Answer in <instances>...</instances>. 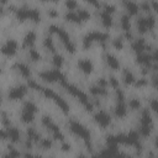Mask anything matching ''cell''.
<instances>
[{"instance_id":"8","label":"cell","mask_w":158,"mask_h":158,"mask_svg":"<svg viewBox=\"0 0 158 158\" xmlns=\"http://www.w3.org/2000/svg\"><path fill=\"white\" fill-rule=\"evenodd\" d=\"M42 123L47 127V130H48V131H51V132H52L53 138L59 139V141H62V139L64 138V136H63L62 131H60V130H59V127H58V126L52 121V118H51V117H48V116H43V117H42Z\"/></svg>"},{"instance_id":"9","label":"cell","mask_w":158,"mask_h":158,"mask_svg":"<svg viewBox=\"0 0 158 158\" xmlns=\"http://www.w3.org/2000/svg\"><path fill=\"white\" fill-rule=\"evenodd\" d=\"M154 23H156V20H154V16H152V15H149L147 17H139L137 20V28L141 33H143L147 30L153 28Z\"/></svg>"},{"instance_id":"26","label":"cell","mask_w":158,"mask_h":158,"mask_svg":"<svg viewBox=\"0 0 158 158\" xmlns=\"http://www.w3.org/2000/svg\"><path fill=\"white\" fill-rule=\"evenodd\" d=\"M65 19H67L68 21L75 22V23H80V22H81L80 19H79V16H78L77 12H74V11H68V12L65 14Z\"/></svg>"},{"instance_id":"56","label":"cell","mask_w":158,"mask_h":158,"mask_svg":"<svg viewBox=\"0 0 158 158\" xmlns=\"http://www.w3.org/2000/svg\"><path fill=\"white\" fill-rule=\"evenodd\" d=\"M35 158H42L41 156H35Z\"/></svg>"},{"instance_id":"21","label":"cell","mask_w":158,"mask_h":158,"mask_svg":"<svg viewBox=\"0 0 158 158\" xmlns=\"http://www.w3.org/2000/svg\"><path fill=\"white\" fill-rule=\"evenodd\" d=\"M7 137L10 138V141L12 142H17L20 139V131L15 127H10L7 131Z\"/></svg>"},{"instance_id":"22","label":"cell","mask_w":158,"mask_h":158,"mask_svg":"<svg viewBox=\"0 0 158 158\" xmlns=\"http://www.w3.org/2000/svg\"><path fill=\"white\" fill-rule=\"evenodd\" d=\"M123 4H125V6H126L128 14L136 15V14L138 12V5H137L136 2H133V1H125Z\"/></svg>"},{"instance_id":"2","label":"cell","mask_w":158,"mask_h":158,"mask_svg":"<svg viewBox=\"0 0 158 158\" xmlns=\"http://www.w3.org/2000/svg\"><path fill=\"white\" fill-rule=\"evenodd\" d=\"M48 31H49L51 33H57V35H58L59 40L62 41V43L64 44V47L67 48L68 52H70V53H74V52H75V44H74L73 41L70 40L69 35H68L62 27H59V26H57V25H51V26L48 27Z\"/></svg>"},{"instance_id":"25","label":"cell","mask_w":158,"mask_h":158,"mask_svg":"<svg viewBox=\"0 0 158 158\" xmlns=\"http://www.w3.org/2000/svg\"><path fill=\"white\" fill-rule=\"evenodd\" d=\"M121 27H122V30H125L126 32L130 31L131 22H130V17H128V15H122V16H121Z\"/></svg>"},{"instance_id":"18","label":"cell","mask_w":158,"mask_h":158,"mask_svg":"<svg viewBox=\"0 0 158 158\" xmlns=\"http://www.w3.org/2000/svg\"><path fill=\"white\" fill-rule=\"evenodd\" d=\"M144 48H146V42H144V40H142V38L136 40V41L132 43V49H133L136 53H138V54H141Z\"/></svg>"},{"instance_id":"13","label":"cell","mask_w":158,"mask_h":158,"mask_svg":"<svg viewBox=\"0 0 158 158\" xmlns=\"http://www.w3.org/2000/svg\"><path fill=\"white\" fill-rule=\"evenodd\" d=\"M78 67H79V69H80L81 72H84L85 74L91 73V72H93V68H94L93 62H91L90 59H86V58H84V59H79V62H78Z\"/></svg>"},{"instance_id":"32","label":"cell","mask_w":158,"mask_h":158,"mask_svg":"<svg viewBox=\"0 0 158 158\" xmlns=\"http://www.w3.org/2000/svg\"><path fill=\"white\" fill-rule=\"evenodd\" d=\"M77 15L79 16V19H80V21H81V22H83V21H85V20H88V19L90 17L89 11H88V10H85V9H79V10H78V12H77Z\"/></svg>"},{"instance_id":"16","label":"cell","mask_w":158,"mask_h":158,"mask_svg":"<svg viewBox=\"0 0 158 158\" xmlns=\"http://www.w3.org/2000/svg\"><path fill=\"white\" fill-rule=\"evenodd\" d=\"M15 69H16L22 77H25V78H28V77L31 75V70H30L28 65H26L25 63H17V64H15Z\"/></svg>"},{"instance_id":"24","label":"cell","mask_w":158,"mask_h":158,"mask_svg":"<svg viewBox=\"0 0 158 158\" xmlns=\"http://www.w3.org/2000/svg\"><path fill=\"white\" fill-rule=\"evenodd\" d=\"M100 16H101V22H102V25L105 26V27H110L111 25H112V17H111V15L110 14H106V12H101L100 14Z\"/></svg>"},{"instance_id":"49","label":"cell","mask_w":158,"mask_h":158,"mask_svg":"<svg viewBox=\"0 0 158 158\" xmlns=\"http://www.w3.org/2000/svg\"><path fill=\"white\" fill-rule=\"evenodd\" d=\"M146 83H147L146 79H139V80L136 83V85H137V86H143V85H146Z\"/></svg>"},{"instance_id":"30","label":"cell","mask_w":158,"mask_h":158,"mask_svg":"<svg viewBox=\"0 0 158 158\" xmlns=\"http://www.w3.org/2000/svg\"><path fill=\"white\" fill-rule=\"evenodd\" d=\"M28 58H30L32 62H37V60L41 59V54H40L36 49L30 48V51H28Z\"/></svg>"},{"instance_id":"34","label":"cell","mask_w":158,"mask_h":158,"mask_svg":"<svg viewBox=\"0 0 158 158\" xmlns=\"http://www.w3.org/2000/svg\"><path fill=\"white\" fill-rule=\"evenodd\" d=\"M40 146H41V148H43V149L51 148V147H52V141H51V138H42V139H40Z\"/></svg>"},{"instance_id":"52","label":"cell","mask_w":158,"mask_h":158,"mask_svg":"<svg viewBox=\"0 0 158 158\" xmlns=\"http://www.w3.org/2000/svg\"><path fill=\"white\" fill-rule=\"evenodd\" d=\"M25 158H35V156H32L31 153H26L25 154Z\"/></svg>"},{"instance_id":"11","label":"cell","mask_w":158,"mask_h":158,"mask_svg":"<svg viewBox=\"0 0 158 158\" xmlns=\"http://www.w3.org/2000/svg\"><path fill=\"white\" fill-rule=\"evenodd\" d=\"M16 49H17V43L14 40H9V41H6L1 46V53L5 54V56H12V54H15L16 53Z\"/></svg>"},{"instance_id":"41","label":"cell","mask_w":158,"mask_h":158,"mask_svg":"<svg viewBox=\"0 0 158 158\" xmlns=\"http://www.w3.org/2000/svg\"><path fill=\"white\" fill-rule=\"evenodd\" d=\"M107 83H109L112 88H115V89H116V88H118V80H117L115 77H111V78L109 79V81H107Z\"/></svg>"},{"instance_id":"46","label":"cell","mask_w":158,"mask_h":158,"mask_svg":"<svg viewBox=\"0 0 158 158\" xmlns=\"http://www.w3.org/2000/svg\"><path fill=\"white\" fill-rule=\"evenodd\" d=\"M151 109H152L153 111L157 110V100H156V99H152V101H151Z\"/></svg>"},{"instance_id":"54","label":"cell","mask_w":158,"mask_h":158,"mask_svg":"<svg viewBox=\"0 0 158 158\" xmlns=\"http://www.w3.org/2000/svg\"><path fill=\"white\" fill-rule=\"evenodd\" d=\"M78 158H86V156H84V154H79Z\"/></svg>"},{"instance_id":"29","label":"cell","mask_w":158,"mask_h":158,"mask_svg":"<svg viewBox=\"0 0 158 158\" xmlns=\"http://www.w3.org/2000/svg\"><path fill=\"white\" fill-rule=\"evenodd\" d=\"M43 44H44L46 49H48L51 52H54L56 51V46H54V42H53L52 37H46L44 41H43Z\"/></svg>"},{"instance_id":"15","label":"cell","mask_w":158,"mask_h":158,"mask_svg":"<svg viewBox=\"0 0 158 158\" xmlns=\"http://www.w3.org/2000/svg\"><path fill=\"white\" fill-rule=\"evenodd\" d=\"M105 59H106L107 65H109L111 69H118V68H120V62H118V59H117L114 54L107 53L106 57H105Z\"/></svg>"},{"instance_id":"43","label":"cell","mask_w":158,"mask_h":158,"mask_svg":"<svg viewBox=\"0 0 158 158\" xmlns=\"http://www.w3.org/2000/svg\"><path fill=\"white\" fill-rule=\"evenodd\" d=\"M65 6H67L69 10H73L74 7H77V2H75V1L69 0V1H67V2H65Z\"/></svg>"},{"instance_id":"36","label":"cell","mask_w":158,"mask_h":158,"mask_svg":"<svg viewBox=\"0 0 158 158\" xmlns=\"http://www.w3.org/2000/svg\"><path fill=\"white\" fill-rule=\"evenodd\" d=\"M128 106H130V109H132V110H138V109L141 107V101H139L138 99H131V100L128 101Z\"/></svg>"},{"instance_id":"7","label":"cell","mask_w":158,"mask_h":158,"mask_svg":"<svg viewBox=\"0 0 158 158\" xmlns=\"http://www.w3.org/2000/svg\"><path fill=\"white\" fill-rule=\"evenodd\" d=\"M40 77H41L43 80L51 81V83H53V81H59L62 85L65 83V77H64V74H63L59 69H53V70L42 72V73L40 74Z\"/></svg>"},{"instance_id":"44","label":"cell","mask_w":158,"mask_h":158,"mask_svg":"<svg viewBox=\"0 0 158 158\" xmlns=\"http://www.w3.org/2000/svg\"><path fill=\"white\" fill-rule=\"evenodd\" d=\"M114 158H126V154L123 153V152H116L115 154H114Z\"/></svg>"},{"instance_id":"37","label":"cell","mask_w":158,"mask_h":158,"mask_svg":"<svg viewBox=\"0 0 158 158\" xmlns=\"http://www.w3.org/2000/svg\"><path fill=\"white\" fill-rule=\"evenodd\" d=\"M19 156H20L19 151H16L15 148H11V149L9 151V153L4 156V158H17Z\"/></svg>"},{"instance_id":"39","label":"cell","mask_w":158,"mask_h":158,"mask_svg":"<svg viewBox=\"0 0 158 158\" xmlns=\"http://www.w3.org/2000/svg\"><path fill=\"white\" fill-rule=\"evenodd\" d=\"M112 43H114V47H115L116 49H121L122 46H123V42H122V38H121V37H116Z\"/></svg>"},{"instance_id":"57","label":"cell","mask_w":158,"mask_h":158,"mask_svg":"<svg viewBox=\"0 0 158 158\" xmlns=\"http://www.w3.org/2000/svg\"><path fill=\"white\" fill-rule=\"evenodd\" d=\"M93 158H100V156H94Z\"/></svg>"},{"instance_id":"14","label":"cell","mask_w":158,"mask_h":158,"mask_svg":"<svg viewBox=\"0 0 158 158\" xmlns=\"http://www.w3.org/2000/svg\"><path fill=\"white\" fill-rule=\"evenodd\" d=\"M27 138H26V148H31L32 143L36 141H40V135L36 132L35 128H28L27 130Z\"/></svg>"},{"instance_id":"35","label":"cell","mask_w":158,"mask_h":158,"mask_svg":"<svg viewBox=\"0 0 158 158\" xmlns=\"http://www.w3.org/2000/svg\"><path fill=\"white\" fill-rule=\"evenodd\" d=\"M63 63H64V59H63V57H62L60 54H56V56L53 57V64H54L57 68H60V67L63 65Z\"/></svg>"},{"instance_id":"42","label":"cell","mask_w":158,"mask_h":158,"mask_svg":"<svg viewBox=\"0 0 158 158\" xmlns=\"http://www.w3.org/2000/svg\"><path fill=\"white\" fill-rule=\"evenodd\" d=\"M107 80L105 79V78H100L99 80H98V84L96 85H99V86H101V88H106L107 86Z\"/></svg>"},{"instance_id":"50","label":"cell","mask_w":158,"mask_h":158,"mask_svg":"<svg viewBox=\"0 0 158 158\" xmlns=\"http://www.w3.org/2000/svg\"><path fill=\"white\" fill-rule=\"evenodd\" d=\"M2 122H4L5 125H9V123H10V120H9V117L6 116V114H2Z\"/></svg>"},{"instance_id":"5","label":"cell","mask_w":158,"mask_h":158,"mask_svg":"<svg viewBox=\"0 0 158 158\" xmlns=\"http://www.w3.org/2000/svg\"><path fill=\"white\" fill-rule=\"evenodd\" d=\"M152 131V116L148 109H144L142 111V116H141V127H139V132L142 136H149Z\"/></svg>"},{"instance_id":"58","label":"cell","mask_w":158,"mask_h":158,"mask_svg":"<svg viewBox=\"0 0 158 158\" xmlns=\"http://www.w3.org/2000/svg\"><path fill=\"white\" fill-rule=\"evenodd\" d=\"M0 102H1V95H0Z\"/></svg>"},{"instance_id":"1","label":"cell","mask_w":158,"mask_h":158,"mask_svg":"<svg viewBox=\"0 0 158 158\" xmlns=\"http://www.w3.org/2000/svg\"><path fill=\"white\" fill-rule=\"evenodd\" d=\"M28 85L31 86V88H33V89H37V90H41L47 98H49V99H52L58 106H59V109H62L64 112H67L68 111V104H67V101L64 100V99H62L58 94H56L52 89H49V88H43V86H41V85H38L37 83H35L33 80H30L28 81Z\"/></svg>"},{"instance_id":"48","label":"cell","mask_w":158,"mask_h":158,"mask_svg":"<svg viewBox=\"0 0 158 158\" xmlns=\"http://www.w3.org/2000/svg\"><path fill=\"white\" fill-rule=\"evenodd\" d=\"M48 15L52 16V17H56V16H57V11H56V9H49V10H48Z\"/></svg>"},{"instance_id":"19","label":"cell","mask_w":158,"mask_h":158,"mask_svg":"<svg viewBox=\"0 0 158 158\" xmlns=\"http://www.w3.org/2000/svg\"><path fill=\"white\" fill-rule=\"evenodd\" d=\"M137 62L141 63V64H144L147 67L151 65V62H152V56L149 53H141L137 56Z\"/></svg>"},{"instance_id":"27","label":"cell","mask_w":158,"mask_h":158,"mask_svg":"<svg viewBox=\"0 0 158 158\" xmlns=\"http://www.w3.org/2000/svg\"><path fill=\"white\" fill-rule=\"evenodd\" d=\"M123 80H125L126 84H132V83L135 81V75H133V73H132L131 70H128V69H125V70H123Z\"/></svg>"},{"instance_id":"40","label":"cell","mask_w":158,"mask_h":158,"mask_svg":"<svg viewBox=\"0 0 158 158\" xmlns=\"http://www.w3.org/2000/svg\"><path fill=\"white\" fill-rule=\"evenodd\" d=\"M114 11H115V6L114 5H111V4H105L104 5V12L111 15V12H114Z\"/></svg>"},{"instance_id":"10","label":"cell","mask_w":158,"mask_h":158,"mask_svg":"<svg viewBox=\"0 0 158 158\" xmlns=\"http://www.w3.org/2000/svg\"><path fill=\"white\" fill-rule=\"evenodd\" d=\"M26 91H27L26 85H22V84L21 85H17V86L10 89V91H9V99H11V100L21 99L26 94Z\"/></svg>"},{"instance_id":"23","label":"cell","mask_w":158,"mask_h":158,"mask_svg":"<svg viewBox=\"0 0 158 158\" xmlns=\"http://www.w3.org/2000/svg\"><path fill=\"white\" fill-rule=\"evenodd\" d=\"M40 17H41V15H40V11L37 9H30V7L27 9V19L37 22L40 20Z\"/></svg>"},{"instance_id":"28","label":"cell","mask_w":158,"mask_h":158,"mask_svg":"<svg viewBox=\"0 0 158 158\" xmlns=\"http://www.w3.org/2000/svg\"><path fill=\"white\" fill-rule=\"evenodd\" d=\"M90 93L96 95V96H100V95H106V89L105 88H101L99 85H94L90 88Z\"/></svg>"},{"instance_id":"55","label":"cell","mask_w":158,"mask_h":158,"mask_svg":"<svg viewBox=\"0 0 158 158\" xmlns=\"http://www.w3.org/2000/svg\"><path fill=\"white\" fill-rule=\"evenodd\" d=\"M1 12H2V6L0 5V15H1Z\"/></svg>"},{"instance_id":"12","label":"cell","mask_w":158,"mask_h":158,"mask_svg":"<svg viewBox=\"0 0 158 158\" xmlns=\"http://www.w3.org/2000/svg\"><path fill=\"white\" fill-rule=\"evenodd\" d=\"M95 120H96V122H98L100 126H102V127H106V126L110 123V121H111L110 115L106 114L105 111H99V112H96Z\"/></svg>"},{"instance_id":"47","label":"cell","mask_w":158,"mask_h":158,"mask_svg":"<svg viewBox=\"0 0 158 158\" xmlns=\"http://www.w3.org/2000/svg\"><path fill=\"white\" fill-rule=\"evenodd\" d=\"M141 6H142V9H143V10H146V11H148V10H149V2H147V1L142 2V4H141Z\"/></svg>"},{"instance_id":"20","label":"cell","mask_w":158,"mask_h":158,"mask_svg":"<svg viewBox=\"0 0 158 158\" xmlns=\"http://www.w3.org/2000/svg\"><path fill=\"white\" fill-rule=\"evenodd\" d=\"M126 112H127V109H126L125 102H117V105L115 106V115L117 117H123Z\"/></svg>"},{"instance_id":"38","label":"cell","mask_w":158,"mask_h":158,"mask_svg":"<svg viewBox=\"0 0 158 158\" xmlns=\"http://www.w3.org/2000/svg\"><path fill=\"white\" fill-rule=\"evenodd\" d=\"M116 99H117V102H123L125 94L120 88H116Z\"/></svg>"},{"instance_id":"53","label":"cell","mask_w":158,"mask_h":158,"mask_svg":"<svg viewBox=\"0 0 158 158\" xmlns=\"http://www.w3.org/2000/svg\"><path fill=\"white\" fill-rule=\"evenodd\" d=\"M148 158H156L154 153H153V152H149V153H148Z\"/></svg>"},{"instance_id":"51","label":"cell","mask_w":158,"mask_h":158,"mask_svg":"<svg viewBox=\"0 0 158 158\" xmlns=\"http://www.w3.org/2000/svg\"><path fill=\"white\" fill-rule=\"evenodd\" d=\"M62 149L63 151H69L70 149V144L69 143H62Z\"/></svg>"},{"instance_id":"31","label":"cell","mask_w":158,"mask_h":158,"mask_svg":"<svg viewBox=\"0 0 158 158\" xmlns=\"http://www.w3.org/2000/svg\"><path fill=\"white\" fill-rule=\"evenodd\" d=\"M33 116H35V114H32V112H28V111H23V110H22V115H21V118H22V121H23V122H26V123H28V122H32V121H33Z\"/></svg>"},{"instance_id":"3","label":"cell","mask_w":158,"mask_h":158,"mask_svg":"<svg viewBox=\"0 0 158 158\" xmlns=\"http://www.w3.org/2000/svg\"><path fill=\"white\" fill-rule=\"evenodd\" d=\"M63 86L67 89V91H68L69 94H72L73 96H75L85 107H88V110H91V109H93V104L89 101L88 96H86L78 86H75V85H73V84H69V83H67V81L63 84Z\"/></svg>"},{"instance_id":"4","label":"cell","mask_w":158,"mask_h":158,"mask_svg":"<svg viewBox=\"0 0 158 158\" xmlns=\"http://www.w3.org/2000/svg\"><path fill=\"white\" fill-rule=\"evenodd\" d=\"M69 128L73 133H75L77 136H79L80 138H83L85 141V144L91 148V141H90V132L88 131V128L85 126H83L80 122L78 121H70L69 122Z\"/></svg>"},{"instance_id":"45","label":"cell","mask_w":158,"mask_h":158,"mask_svg":"<svg viewBox=\"0 0 158 158\" xmlns=\"http://www.w3.org/2000/svg\"><path fill=\"white\" fill-rule=\"evenodd\" d=\"M5 138H7V132L0 128V139H5Z\"/></svg>"},{"instance_id":"17","label":"cell","mask_w":158,"mask_h":158,"mask_svg":"<svg viewBox=\"0 0 158 158\" xmlns=\"http://www.w3.org/2000/svg\"><path fill=\"white\" fill-rule=\"evenodd\" d=\"M35 41H36V33H35L33 31H30V32L26 33V36H25V38H23V44H25V47L31 48V47L33 46Z\"/></svg>"},{"instance_id":"6","label":"cell","mask_w":158,"mask_h":158,"mask_svg":"<svg viewBox=\"0 0 158 158\" xmlns=\"http://www.w3.org/2000/svg\"><path fill=\"white\" fill-rule=\"evenodd\" d=\"M107 38H109V36H107L106 33L99 32V31H94V32L88 33V35L84 37V40H83V46H84V48H89L94 41H98V42H100V43H105Z\"/></svg>"},{"instance_id":"33","label":"cell","mask_w":158,"mask_h":158,"mask_svg":"<svg viewBox=\"0 0 158 158\" xmlns=\"http://www.w3.org/2000/svg\"><path fill=\"white\" fill-rule=\"evenodd\" d=\"M23 111H28V112L35 114V112L37 111V106H36L32 101H27V102L25 104V106H23Z\"/></svg>"}]
</instances>
